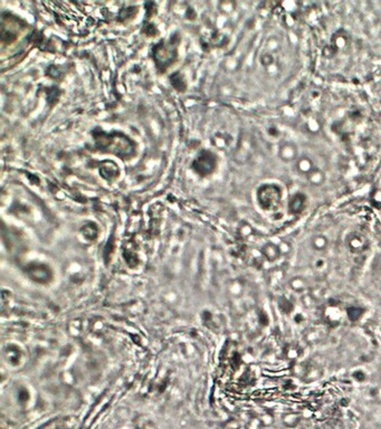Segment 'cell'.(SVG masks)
I'll return each instance as SVG.
<instances>
[{
  "instance_id": "obj_1",
  "label": "cell",
  "mask_w": 381,
  "mask_h": 429,
  "mask_svg": "<svg viewBox=\"0 0 381 429\" xmlns=\"http://www.w3.org/2000/svg\"><path fill=\"white\" fill-rule=\"evenodd\" d=\"M93 138L96 148L103 153L115 154L124 160L131 159L135 154L134 142L122 133H106L96 129L93 132Z\"/></svg>"
},
{
  "instance_id": "obj_2",
  "label": "cell",
  "mask_w": 381,
  "mask_h": 429,
  "mask_svg": "<svg viewBox=\"0 0 381 429\" xmlns=\"http://www.w3.org/2000/svg\"><path fill=\"white\" fill-rule=\"evenodd\" d=\"M180 37L173 35L169 39L160 40L152 47V57L158 71L165 73L178 59V46Z\"/></svg>"
},
{
  "instance_id": "obj_3",
  "label": "cell",
  "mask_w": 381,
  "mask_h": 429,
  "mask_svg": "<svg viewBox=\"0 0 381 429\" xmlns=\"http://www.w3.org/2000/svg\"><path fill=\"white\" fill-rule=\"evenodd\" d=\"M295 169L300 177L314 185H321L326 179L324 170L310 155H300L295 161Z\"/></svg>"
},
{
  "instance_id": "obj_4",
  "label": "cell",
  "mask_w": 381,
  "mask_h": 429,
  "mask_svg": "<svg viewBox=\"0 0 381 429\" xmlns=\"http://www.w3.org/2000/svg\"><path fill=\"white\" fill-rule=\"evenodd\" d=\"M281 187L274 183L263 184L257 190L258 204L265 210H274L282 200Z\"/></svg>"
},
{
  "instance_id": "obj_5",
  "label": "cell",
  "mask_w": 381,
  "mask_h": 429,
  "mask_svg": "<svg viewBox=\"0 0 381 429\" xmlns=\"http://www.w3.org/2000/svg\"><path fill=\"white\" fill-rule=\"evenodd\" d=\"M217 158L209 150H203L193 162V169L200 177H208L216 170Z\"/></svg>"
},
{
  "instance_id": "obj_6",
  "label": "cell",
  "mask_w": 381,
  "mask_h": 429,
  "mask_svg": "<svg viewBox=\"0 0 381 429\" xmlns=\"http://www.w3.org/2000/svg\"><path fill=\"white\" fill-rule=\"evenodd\" d=\"M277 154H279L281 160L285 162H295L300 156L298 148L292 141H282L279 144Z\"/></svg>"
},
{
  "instance_id": "obj_7",
  "label": "cell",
  "mask_w": 381,
  "mask_h": 429,
  "mask_svg": "<svg viewBox=\"0 0 381 429\" xmlns=\"http://www.w3.org/2000/svg\"><path fill=\"white\" fill-rule=\"evenodd\" d=\"M30 275L38 282H47L50 278V272L44 265H33L30 267Z\"/></svg>"
},
{
  "instance_id": "obj_8",
  "label": "cell",
  "mask_w": 381,
  "mask_h": 429,
  "mask_svg": "<svg viewBox=\"0 0 381 429\" xmlns=\"http://www.w3.org/2000/svg\"><path fill=\"white\" fill-rule=\"evenodd\" d=\"M100 173L104 179H106V180H110V179H115L119 176V168L117 165L113 164L112 161H110V160L104 161L101 165Z\"/></svg>"
},
{
  "instance_id": "obj_9",
  "label": "cell",
  "mask_w": 381,
  "mask_h": 429,
  "mask_svg": "<svg viewBox=\"0 0 381 429\" xmlns=\"http://www.w3.org/2000/svg\"><path fill=\"white\" fill-rule=\"evenodd\" d=\"M307 205V196L303 194H295L290 200V211L301 212Z\"/></svg>"
},
{
  "instance_id": "obj_10",
  "label": "cell",
  "mask_w": 381,
  "mask_h": 429,
  "mask_svg": "<svg viewBox=\"0 0 381 429\" xmlns=\"http://www.w3.org/2000/svg\"><path fill=\"white\" fill-rule=\"evenodd\" d=\"M170 82L171 85L175 88L178 92H184L187 89V83L184 81L183 76L180 73H173L170 76Z\"/></svg>"
}]
</instances>
